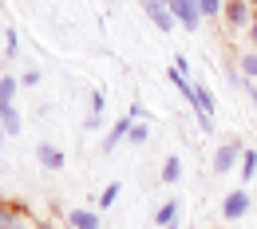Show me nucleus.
<instances>
[{
	"mask_svg": "<svg viewBox=\"0 0 257 229\" xmlns=\"http://www.w3.org/2000/svg\"><path fill=\"white\" fill-rule=\"evenodd\" d=\"M249 4H253V0H249Z\"/></svg>",
	"mask_w": 257,
	"mask_h": 229,
	"instance_id": "nucleus-33",
	"label": "nucleus"
},
{
	"mask_svg": "<svg viewBox=\"0 0 257 229\" xmlns=\"http://www.w3.org/2000/svg\"><path fill=\"white\" fill-rule=\"evenodd\" d=\"M178 209H182V205H178V197H170L166 205H159V213H155V225H159V229L178 225Z\"/></svg>",
	"mask_w": 257,
	"mask_h": 229,
	"instance_id": "nucleus-11",
	"label": "nucleus"
},
{
	"mask_svg": "<svg viewBox=\"0 0 257 229\" xmlns=\"http://www.w3.org/2000/svg\"><path fill=\"white\" fill-rule=\"evenodd\" d=\"M245 154V146L241 142H222L218 150H214V174H229L233 170V162Z\"/></svg>",
	"mask_w": 257,
	"mask_h": 229,
	"instance_id": "nucleus-4",
	"label": "nucleus"
},
{
	"mask_svg": "<svg viewBox=\"0 0 257 229\" xmlns=\"http://www.w3.org/2000/svg\"><path fill=\"white\" fill-rule=\"evenodd\" d=\"M237 67H241V75L253 83V79H257V48H253V52H245V56L237 60Z\"/></svg>",
	"mask_w": 257,
	"mask_h": 229,
	"instance_id": "nucleus-14",
	"label": "nucleus"
},
{
	"mask_svg": "<svg viewBox=\"0 0 257 229\" xmlns=\"http://www.w3.org/2000/svg\"><path fill=\"white\" fill-rule=\"evenodd\" d=\"M178 178H182V158H178V154H170V158L162 162V182H166V186H174Z\"/></svg>",
	"mask_w": 257,
	"mask_h": 229,
	"instance_id": "nucleus-13",
	"label": "nucleus"
},
{
	"mask_svg": "<svg viewBox=\"0 0 257 229\" xmlns=\"http://www.w3.org/2000/svg\"><path fill=\"white\" fill-rule=\"evenodd\" d=\"M0 229H28V221H24V213L16 205L0 201Z\"/></svg>",
	"mask_w": 257,
	"mask_h": 229,
	"instance_id": "nucleus-8",
	"label": "nucleus"
},
{
	"mask_svg": "<svg viewBox=\"0 0 257 229\" xmlns=\"http://www.w3.org/2000/svg\"><path fill=\"white\" fill-rule=\"evenodd\" d=\"M170 67H178V71L186 75V71H190V60H186V56H174V64H170Z\"/></svg>",
	"mask_w": 257,
	"mask_h": 229,
	"instance_id": "nucleus-26",
	"label": "nucleus"
},
{
	"mask_svg": "<svg viewBox=\"0 0 257 229\" xmlns=\"http://www.w3.org/2000/svg\"><path fill=\"white\" fill-rule=\"evenodd\" d=\"M166 229H178V225H166Z\"/></svg>",
	"mask_w": 257,
	"mask_h": 229,
	"instance_id": "nucleus-31",
	"label": "nucleus"
},
{
	"mask_svg": "<svg viewBox=\"0 0 257 229\" xmlns=\"http://www.w3.org/2000/svg\"><path fill=\"white\" fill-rule=\"evenodd\" d=\"M253 4L249 0H225V12L222 20L229 24V32H249V24H253Z\"/></svg>",
	"mask_w": 257,
	"mask_h": 229,
	"instance_id": "nucleus-1",
	"label": "nucleus"
},
{
	"mask_svg": "<svg viewBox=\"0 0 257 229\" xmlns=\"http://www.w3.org/2000/svg\"><path fill=\"white\" fill-rule=\"evenodd\" d=\"M253 12H257V0H253Z\"/></svg>",
	"mask_w": 257,
	"mask_h": 229,
	"instance_id": "nucleus-32",
	"label": "nucleus"
},
{
	"mask_svg": "<svg viewBox=\"0 0 257 229\" xmlns=\"http://www.w3.org/2000/svg\"><path fill=\"white\" fill-rule=\"evenodd\" d=\"M166 4H170L174 20H178L186 32H198V28H202V8H198V0H166Z\"/></svg>",
	"mask_w": 257,
	"mask_h": 229,
	"instance_id": "nucleus-2",
	"label": "nucleus"
},
{
	"mask_svg": "<svg viewBox=\"0 0 257 229\" xmlns=\"http://www.w3.org/2000/svg\"><path fill=\"white\" fill-rule=\"evenodd\" d=\"M186 103L194 107V115H214V111H218V99H214V91H210V87H202V83H194V95L186 99Z\"/></svg>",
	"mask_w": 257,
	"mask_h": 229,
	"instance_id": "nucleus-6",
	"label": "nucleus"
},
{
	"mask_svg": "<svg viewBox=\"0 0 257 229\" xmlns=\"http://www.w3.org/2000/svg\"><path fill=\"white\" fill-rule=\"evenodd\" d=\"M241 178H245V182L257 178V150H245V154H241Z\"/></svg>",
	"mask_w": 257,
	"mask_h": 229,
	"instance_id": "nucleus-15",
	"label": "nucleus"
},
{
	"mask_svg": "<svg viewBox=\"0 0 257 229\" xmlns=\"http://www.w3.org/2000/svg\"><path fill=\"white\" fill-rule=\"evenodd\" d=\"M67 225L71 229H99V213H91V209H71L67 213Z\"/></svg>",
	"mask_w": 257,
	"mask_h": 229,
	"instance_id": "nucleus-12",
	"label": "nucleus"
},
{
	"mask_svg": "<svg viewBox=\"0 0 257 229\" xmlns=\"http://www.w3.org/2000/svg\"><path fill=\"white\" fill-rule=\"evenodd\" d=\"M4 52H8V60H16V52H20V32L16 28L4 32Z\"/></svg>",
	"mask_w": 257,
	"mask_h": 229,
	"instance_id": "nucleus-19",
	"label": "nucleus"
},
{
	"mask_svg": "<svg viewBox=\"0 0 257 229\" xmlns=\"http://www.w3.org/2000/svg\"><path fill=\"white\" fill-rule=\"evenodd\" d=\"M131 127H135V119L131 115H123L119 123H111V131H107V142H103V150H115L123 138H131Z\"/></svg>",
	"mask_w": 257,
	"mask_h": 229,
	"instance_id": "nucleus-7",
	"label": "nucleus"
},
{
	"mask_svg": "<svg viewBox=\"0 0 257 229\" xmlns=\"http://www.w3.org/2000/svg\"><path fill=\"white\" fill-rule=\"evenodd\" d=\"M20 83H24V87H36V83H40V71H36V67H32V71H24Z\"/></svg>",
	"mask_w": 257,
	"mask_h": 229,
	"instance_id": "nucleus-23",
	"label": "nucleus"
},
{
	"mask_svg": "<svg viewBox=\"0 0 257 229\" xmlns=\"http://www.w3.org/2000/svg\"><path fill=\"white\" fill-rule=\"evenodd\" d=\"M245 36H249V44L257 48V16H253V24H249V32H245Z\"/></svg>",
	"mask_w": 257,
	"mask_h": 229,
	"instance_id": "nucleus-27",
	"label": "nucleus"
},
{
	"mask_svg": "<svg viewBox=\"0 0 257 229\" xmlns=\"http://www.w3.org/2000/svg\"><path fill=\"white\" fill-rule=\"evenodd\" d=\"M119 190H123L119 182H107V190L99 194V209H111V205H115V197H119Z\"/></svg>",
	"mask_w": 257,
	"mask_h": 229,
	"instance_id": "nucleus-18",
	"label": "nucleus"
},
{
	"mask_svg": "<svg viewBox=\"0 0 257 229\" xmlns=\"http://www.w3.org/2000/svg\"><path fill=\"white\" fill-rule=\"evenodd\" d=\"M147 138H151V127H147V123H135V127H131V142H135V146H143Z\"/></svg>",
	"mask_w": 257,
	"mask_h": 229,
	"instance_id": "nucleus-20",
	"label": "nucleus"
},
{
	"mask_svg": "<svg viewBox=\"0 0 257 229\" xmlns=\"http://www.w3.org/2000/svg\"><path fill=\"white\" fill-rule=\"evenodd\" d=\"M198 8H202V20H214L225 12V0H198Z\"/></svg>",
	"mask_w": 257,
	"mask_h": 229,
	"instance_id": "nucleus-17",
	"label": "nucleus"
},
{
	"mask_svg": "<svg viewBox=\"0 0 257 229\" xmlns=\"http://www.w3.org/2000/svg\"><path fill=\"white\" fill-rule=\"evenodd\" d=\"M143 12L155 20V28H159V32H174V28H178V20H174V12H170V4H166V0H143Z\"/></svg>",
	"mask_w": 257,
	"mask_h": 229,
	"instance_id": "nucleus-3",
	"label": "nucleus"
},
{
	"mask_svg": "<svg viewBox=\"0 0 257 229\" xmlns=\"http://www.w3.org/2000/svg\"><path fill=\"white\" fill-rule=\"evenodd\" d=\"M20 87H24V83H20L16 75H0V111H8V107H12V99H16Z\"/></svg>",
	"mask_w": 257,
	"mask_h": 229,
	"instance_id": "nucleus-9",
	"label": "nucleus"
},
{
	"mask_svg": "<svg viewBox=\"0 0 257 229\" xmlns=\"http://www.w3.org/2000/svg\"><path fill=\"white\" fill-rule=\"evenodd\" d=\"M0 119H4V131L12 134V138L20 134V111H16V107H8V111H0Z\"/></svg>",
	"mask_w": 257,
	"mask_h": 229,
	"instance_id": "nucleus-16",
	"label": "nucleus"
},
{
	"mask_svg": "<svg viewBox=\"0 0 257 229\" xmlns=\"http://www.w3.org/2000/svg\"><path fill=\"white\" fill-rule=\"evenodd\" d=\"M4 138H8V131H4V119H0V146H4Z\"/></svg>",
	"mask_w": 257,
	"mask_h": 229,
	"instance_id": "nucleus-28",
	"label": "nucleus"
},
{
	"mask_svg": "<svg viewBox=\"0 0 257 229\" xmlns=\"http://www.w3.org/2000/svg\"><path fill=\"white\" fill-rule=\"evenodd\" d=\"M245 209H249V194L245 190H229L222 201V217L225 221H237V217H245Z\"/></svg>",
	"mask_w": 257,
	"mask_h": 229,
	"instance_id": "nucleus-5",
	"label": "nucleus"
},
{
	"mask_svg": "<svg viewBox=\"0 0 257 229\" xmlns=\"http://www.w3.org/2000/svg\"><path fill=\"white\" fill-rule=\"evenodd\" d=\"M103 107H107V95H103V91H91V111L103 115Z\"/></svg>",
	"mask_w": 257,
	"mask_h": 229,
	"instance_id": "nucleus-22",
	"label": "nucleus"
},
{
	"mask_svg": "<svg viewBox=\"0 0 257 229\" xmlns=\"http://www.w3.org/2000/svg\"><path fill=\"white\" fill-rule=\"evenodd\" d=\"M127 115L135 119V123H147V111H143V103H139V99H135V103L127 107Z\"/></svg>",
	"mask_w": 257,
	"mask_h": 229,
	"instance_id": "nucleus-21",
	"label": "nucleus"
},
{
	"mask_svg": "<svg viewBox=\"0 0 257 229\" xmlns=\"http://www.w3.org/2000/svg\"><path fill=\"white\" fill-rule=\"evenodd\" d=\"M198 127H202V134L214 131V115H198Z\"/></svg>",
	"mask_w": 257,
	"mask_h": 229,
	"instance_id": "nucleus-24",
	"label": "nucleus"
},
{
	"mask_svg": "<svg viewBox=\"0 0 257 229\" xmlns=\"http://www.w3.org/2000/svg\"><path fill=\"white\" fill-rule=\"evenodd\" d=\"M36 229H52V225H36Z\"/></svg>",
	"mask_w": 257,
	"mask_h": 229,
	"instance_id": "nucleus-30",
	"label": "nucleus"
},
{
	"mask_svg": "<svg viewBox=\"0 0 257 229\" xmlns=\"http://www.w3.org/2000/svg\"><path fill=\"white\" fill-rule=\"evenodd\" d=\"M36 158L44 162V170H64V150H56V146H48V142H40Z\"/></svg>",
	"mask_w": 257,
	"mask_h": 229,
	"instance_id": "nucleus-10",
	"label": "nucleus"
},
{
	"mask_svg": "<svg viewBox=\"0 0 257 229\" xmlns=\"http://www.w3.org/2000/svg\"><path fill=\"white\" fill-rule=\"evenodd\" d=\"M249 95H253V107H257V87H249Z\"/></svg>",
	"mask_w": 257,
	"mask_h": 229,
	"instance_id": "nucleus-29",
	"label": "nucleus"
},
{
	"mask_svg": "<svg viewBox=\"0 0 257 229\" xmlns=\"http://www.w3.org/2000/svg\"><path fill=\"white\" fill-rule=\"evenodd\" d=\"M83 127H87V131H95V127H103V115H95V111H91V115H87V123H83Z\"/></svg>",
	"mask_w": 257,
	"mask_h": 229,
	"instance_id": "nucleus-25",
	"label": "nucleus"
}]
</instances>
